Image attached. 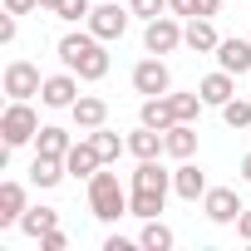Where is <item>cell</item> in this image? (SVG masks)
Here are the masks:
<instances>
[{"mask_svg":"<svg viewBox=\"0 0 251 251\" xmlns=\"http://www.w3.org/2000/svg\"><path fill=\"white\" fill-rule=\"evenodd\" d=\"M59 59H64V69H74V74L89 79V84H99V79L108 74V54H103V40H99L94 30L64 35V40H59Z\"/></svg>","mask_w":251,"mask_h":251,"instance_id":"6da1fadb","label":"cell"},{"mask_svg":"<svg viewBox=\"0 0 251 251\" xmlns=\"http://www.w3.org/2000/svg\"><path fill=\"white\" fill-rule=\"evenodd\" d=\"M89 212L99 222H118V217H128V192L118 187V173H94L89 177Z\"/></svg>","mask_w":251,"mask_h":251,"instance_id":"7a4b0ae2","label":"cell"},{"mask_svg":"<svg viewBox=\"0 0 251 251\" xmlns=\"http://www.w3.org/2000/svg\"><path fill=\"white\" fill-rule=\"evenodd\" d=\"M0 133H5V148H20V143H30V138L40 133V118H35V108H30L25 99H10V108L0 113Z\"/></svg>","mask_w":251,"mask_h":251,"instance_id":"3957f363","label":"cell"},{"mask_svg":"<svg viewBox=\"0 0 251 251\" xmlns=\"http://www.w3.org/2000/svg\"><path fill=\"white\" fill-rule=\"evenodd\" d=\"M128 15L133 10H123L118 0H108V5H99V10H89V30L108 45V40H123V30H128Z\"/></svg>","mask_w":251,"mask_h":251,"instance_id":"277c9868","label":"cell"},{"mask_svg":"<svg viewBox=\"0 0 251 251\" xmlns=\"http://www.w3.org/2000/svg\"><path fill=\"white\" fill-rule=\"evenodd\" d=\"M143 45H148V54H173V50L182 45V25H177V15H158V20H148Z\"/></svg>","mask_w":251,"mask_h":251,"instance_id":"5b68a950","label":"cell"},{"mask_svg":"<svg viewBox=\"0 0 251 251\" xmlns=\"http://www.w3.org/2000/svg\"><path fill=\"white\" fill-rule=\"evenodd\" d=\"M45 89V79H40V69L30 64V59H10L5 64V94L10 99H30V94H40Z\"/></svg>","mask_w":251,"mask_h":251,"instance_id":"8992f818","label":"cell"},{"mask_svg":"<svg viewBox=\"0 0 251 251\" xmlns=\"http://www.w3.org/2000/svg\"><path fill=\"white\" fill-rule=\"evenodd\" d=\"M202 212H207V222H217V226L236 222V217H241V197H236V187H207Z\"/></svg>","mask_w":251,"mask_h":251,"instance_id":"52a82bcc","label":"cell"},{"mask_svg":"<svg viewBox=\"0 0 251 251\" xmlns=\"http://www.w3.org/2000/svg\"><path fill=\"white\" fill-rule=\"evenodd\" d=\"M133 89H138V94H148V99H153V94H168V89H173L168 64H163L158 54H153V59H143V64H133Z\"/></svg>","mask_w":251,"mask_h":251,"instance_id":"ba28073f","label":"cell"},{"mask_svg":"<svg viewBox=\"0 0 251 251\" xmlns=\"http://www.w3.org/2000/svg\"><path fill=\"white\" fill-rule=\"evenodd\" d=\"M182 45H187L192 54H212L222 40H217V30H212V20H207V15H192V20L182 25Z\"/></svg>","mask_w":251,"mask_h":251,"instance_id":"9c48e42d","label":"cell"},{"mask_svg":"<svg viewBox=\"0 0 251 251\" xmlns=\"http://www.w3.org/2000/svg\"><path fill=\"white\" fill-rule=\"evenodd\" d=\"M40 99H45L50 108H74V99H79L74 69H69V74H50V79H45V89H40Z\"/></svg>","mask_w":251,"mask_h":251,"instance_id":"30bf717a","label":"cell"},{"mask_svg":"<svg viewBox=\"0 0 251 251\" xmlns=\"http://www.w3.org/2000/svg\"><path fill=\"white\" fill-rule=\"evenodd\" d=\"M163 153L177 158V163H187L197 153V128H192V123H173V128L163 133Z\"/></svg>","mask_w":251,"mask_h":251,"instance_id":"8fae6325","label":"cell"},{"mask_svg":"<svg viewBox=\"0 0 251 251\" xmlns=\"http://www.w3.org/2000/svg\"><path fill=\"white\" fill-rule=\"evenodd\" d=\"M64 168H69V177H94V173L103 168V158H99L94 143H74V148L64 153Z\"/></svg>","mask_w":251,"mask_h":251,"instance_id":"7c38bea8","label":"cell"},{"mask_svg":"<svg viewBox=\"0 0 251 251\" xmlns=\"http://www.w3.org/2000/svg\"><path fill=\"white\" fill-rule=\"evenodd\" d=\"M173 192H177L182 202H197V197H207V177H202V168H197V163H182V168L173 173Z\"/></svg>","mask_w":251,"mask_h":251,"instance_id":"4fadbf2b","label":"cell"},{"mask_svg":"<svg viewBox=\"0 0 251 251\" xmlns=\"http://www.w3.org/2000/svg\"><path fill=\"white\" fill-rule=\"evenodd\" d=\"M236 74H226V69H217V74H207L202 84H197V94H202V103H226V99H236V84H231Z\"/></svg>","mask_w":251,"mask_h":251,"instance_id":"5bb4252c","label":"cell"},{"mask_svg":"<svg viewBox=\"0 0 251 251\" xmlns=\"http://www.w3.org/2000/svg\"><path fill=\"white\" fill-rule=\"evenodd\" d=\"M133 187H143V192H168V187H173V173H163L158 158H138V168H133Z\"/></svg>","mask_w":251,"mask_h":251,"instance_id":"9a60e30c","label":"cell"},{"mask_svg":"<svg viewBox=\"0 0 251 251\" xmlns=\"http://www.w3.org/2000/svg\"><path fill=\"white\" fill-rule=\"evenodd\" d=\"M20 217H25V187L0 182V226H20Z\"/></svg>","mask_w":251,"mask_h":251,"instance_id":"2e32d148","label":"cell"},{"mask_svg":"<svg viewBox=\"0 0 251 251\" xmlns=\"http://www.w3.org/2000/svg\"><path fill=\"white\" fill-rule=\"evenodd\" d=\"M74 123H79V128H103V123H108V103L103 99H94V94H84V99H74Z\"/></svg>","mask_w":251,"mask_h":251,"instance_id":"e0dca14e","label":"cell"},{"mask_svg":"<svg viewBox=\"0 0 251 251\" xmlns=\"http://www.w3.org/2000/svg\"><path fill=\"white\" fill-rule=\"evenodd\" d=\"M64 158H45V153H35V163H30V182L35 187H59L64 182Z\"/></svg>","mask_w":251,"mask_h":251,"instance_id":"ac0fdd59","label":"cell"},{"mask_svg":"<svg viewBox=\"0 0 251 251\" xmlns=\"http://www.w3.org/2000/svg\"><path fill=\"white\" fill-rule=\"evenodd\" d=\"M217 59H222L226 74H246V69H251V45H246V40H222V45H217Z\"/></svg>","mask_w":251,"mask_h":251,"instance_id":"d6986e66","label":"cell"},{"mask_svg":"<svg viewBox=\"0 0 251 251\" xmlns=\"http://www.w3.org/2000/svg\"><path fill=\"white\" fill-rule=\"evenodd\" d=\"M143 123H148V128H173V123H177V113H173V99L168 94H153V99H143Z\"/></svg>","mask_w":251,"mask_h":251,"instance_id":"ffe728a7","label":"cell"},{"mask_svg":"<svg viewBox=\"0 0 251 251\" xmlns=\"http://www.w3.org/2000/svg\"><path fill=\"white\" fill-rule=\"evenodd\" d=\"M54 226H59V212H54V207H25V217H20V231L35 236V241H40L45 231H54Z\"/></svg>","mask_w":251,"mask_h":251,"instance_id":"44dd1931","label":"cell"},{"mask_svg":"<svg viewBox=\"0 0 251 251\" xmlns=\"http://www.w3.org/2000/svg\"><path fill=\"white\" fill-rule=\"evenodd\" d=\"M163 202H168V192H143V187H133L128 192V217H158L163 212Z\"/></svg>","mask_w":251,"mask_h":251,"instance_id":"7402d4cb","label":"cell"},{"mask_svg":"<svg viewBox=\"0 0 251 251\" xmlns=\"http://www.w3.org/2000/svg\"><path fill=\"white\" fill-rule=\"evenodd\" d=\"M35 148H40L45 158H64L74 143H69V133H64V128H54V123H50V128H40V133H35Z\"/></svg>","mask_w":251,"mask_h":251,"instance_id":"603a6c76","label":"cell"},{"mask_svg":"<svg viewBox=\"0 0 251 251\" xmlns=\"http://www.w3.org/2000/svg\"><path fill=\"white\" fill-rule=\"evenodd\" d=\"M128 153L133 158H158L163 153V128H148V123H143V128L128 138Z\"/></svg>","mask_w":251,"mask_h":251,"instance_id":"cb8c5ba5","label":"cell"},{"mask_svg":"<svg viewBox=\"0 0 251 251\" xmlns=\"http://www.w3.org/2000/svg\"><path fill=\"white\" fill-rule=\"evenodd\" d=\"M89 143L99 148V158H103V168H108V163H118V153L128 148V143H123L118 133H108V128H89Z\"/></svg>","mask_w":251,"mask_h":251,"instance_id":"d4e9b609","label":"cell"},{"mask_svg":"<svg viewBox=\"0 0 251 251\" xmlns=\"http://www.w3.org/2000/svg\"><path fill=\"white\" fill-rule=\"evenodd\" d=\"M138 246H148V251H168V246H173V226H163L158 217H148V222H143Z\"/></svg>","mask_w":251,"mask_h":251,"instance_id":"484cf974","label":"cell"},{"mask_svg":"<svg viewBox=\"0 0 251 251\" xmlns=\"http://www.w3.org/2000/svg\"><path fill=\"white\" fill-rule=\"evenodd\" d=\"M222 123L226 128H251V103L246 99H226L222 103Z\"/></svg>","mask_w":251,"mask_h":251,"instance_id":"4316f807","label":"cell"},{"mask_svg":"<svg viewBox=\"0 0 251 251\" xmlns=\"http://www.w3.org/2000/svg\"><path fill=\"white\" fill-rule=\"evenodd\" d=\"M173 99V113H177V123H192L197 113H202V94H168Z\"/></svg>","mask_w":251,"mask_h":251,"instance_id":"83f0119b","label":"cell"},{"mask_svg":"<svg viewBox=\"0 0 251 251\" xmlns=\"http://www.w3.org/2000/svg\"><path fill=\"white\" fill-rule=\"evenodd\" d=\"M54 15L59 20H89V0H59Z\"/></svg>","mask_w":251,"mask_h":251,"instance_id":"f1b7e54d","label":"cell"},{"mask_svg":"<svg viewBox=\"0 0 251 251\" xmlns=\"http://www.w3.org/2000/svg\"><path fill=\"white\" fill-rule=\"evenodd\" d=\"M168 10V0H133V15H143V20H158Z\"/></svg>","mask_w":251,"mask_h":251,"instance_id":"f546056e","label":"cell"},{"mask_svg":"<svg viewBox=\"0 0 251 251\" xmlns=\"http://www.w3.org/2000/svg\"><path fill=\"white\" fill-rule=\"evenodd\" d=\"M64 246H69V236H64V231H59V226H54V231H45V236H40V251H64Z\"/></svg>","mask_w":251,"mask_h":251,"instance_id":"4dcf8cb0","label":"cell"},{"mask_svg":"<svg viewBox=\"0 0 251 251\" xmlns=\"http://www.w3.org/2000/svg\"><path fill=\"white\" fill-rule=\"evenodd\" d=\"M5 10L10 15H30V10H40V0H5Z\"/></svg>","mask_w":251,"mask_h":251,"instance_id":"1f68e13d","label":"cell"},{"mask_svg":"<svg viewBox=\"0 0 251 251\" xmlns=\"http://www.w3.org/2000/svg\"><path fill=\"white\" fill-rule=\"evenodd\" d=\"M168 10H173V15H187V20H192V15H197V0H168Z\"/></svg>","mask_w":251,"mask_h":251,"instance_id":"d6a6232c","label":"cell"},{"mask_svg":"<svg viewBox=\"0 0 251 251\" xmlns=\"http://www.w3.org/2000/svg\"><path fill=\"white\" fill-rule=\"evenodd\" d=\"M236 236L251 241V212H246V207H241V217H236Z\"/></svg>","mask_w":251,"mask_h":251,"instance_id":"836d02e7","label":"cell"},{"mask_svg":"<svg viewBox=\"0 0 251 251\" xmlns=\"http://www.w3.org/2000/svg\"><path fill=\"white\" fill-rule=\"evenodd\" d=\"M0 40H5V45L15 40V15H10V10H5V20H0Z\"/></svg>","mask_w":251,"mask_h":251,"instance_id":"e575fe53","label":"cell"},{"mask_svg":"<svg viewBox=\"0 0 251 251\" xmlns=\"http://www.w3.org/2000/svg\"><path fill=\"white\" fill-rule=\"evenodd\" d=\"M217 10H222V0H197V15H207V20H212Z\"/></svg>","mask_w":251,"mask_h":251,"instance_id":"d590c367","label":"cell"},{"mask_svg":"<svg viewBox=\"0 0 251 251\" xmlns=\"http://www.w3.org/2000/svg\"><path fill=\"white\" fill-rule=\"evenodd\" d=\"M128 246H133L128 236H108V241H103V251H128Z\"/></svg>","mask_w":251,"mask_h":251,"instance_id":"8d00e7d4","label":"cell"},{"mask_svg":"<svg viewBox=\"0 0 251 251\" xmlns=\"http://www.w3.org/2000/svg\"><path fill=\"white\" fill-rule=\"evenodd\" d=\"M241 177H246V182H251V153H246V158H241Z\"/></svg>","mask_w":251,"mask_h":251,"instance_id":"74e56055","label":"cell"},{"mask_svg":"<svg viewBox=\"0 0 251 251\" xmlns=\"http://www.w3.org/2000/svg\"><path fill=\"white\" fill-rule=\"evenodd\" d=\"M54 5H59V0H40V10H54Z\"/></svg>","mask_w":251,"mask_h":251,"instance_id":"f35d334b","label":"cell"}]
</instances>
